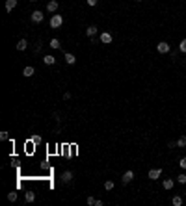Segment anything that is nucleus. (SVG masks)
Listing matches in <instances>:
<instances>
[{
	"label": "nucleus",
	"mask_w": 186,
	"mask_h": 206,
	"mask_svg": "<svg viewBox=\"0 0 186 206\" xmlns=\"http://www.w3.org/2000/svg\"><path fill=\"white\" fill-rule=\"evenodd\" d=\"M61 24H63V17H61V15H52V19H50V28H60Z\"/></svg>",
	"instance_id": "nucleus-1"
},
{
	"label": "nucleus",
	"mask_w": 186,
	"mask_h": 206,
	"mask_svg": "<svg viewBox=\"0 0 186 206\" xmlns=\"http://www.w3.org/2000/svg\"><path fill=\"white\" fill-rule=\"evenodd\" d=\"M156 50L160 52V54H168L169 52V45L166 43V41H160V43L156 45Z\"/></svg>",
	"instance_id": "nucleus-2"
},
{
	"label": "nucleus",
	"mask_w": 186,
	"mask_h": 206,
	"mask_svg": "<svg viewBox=\"0 0 186 206\" xmlns=\"http://www.w3.org/2000/svg\"><path fill=\"white\" fill-rule=\"evenodd\" d=\"M32 22H36V24H39V22H43V13H41L39 9H36L32 13Z\"/></svg>",
	"instance_id": "nucleus-3"
},
{
	"label": "nucleus",
	"mask_w": 186,
	"mask_h": 206,
	"mask_svg": "<svg viewBox=\"0 0 186 206\" xmlns=\"http://www.w3.org/2000/svg\"><path fill=\"white\" fill-rule=\"evenodd\" d=\"M101 43L110 45V43H112V33H110V32H102L101 33Z\"/></svg>",
	"instance_id": "nucleus-4"
},
{
	"label": "nucleus",
	"mask_w": 186,
	"mask_h": 206,
	"mask_svg": "<svg viewBox=\"0 0 186 206\" xmlns=\"http://www.w3.org/2000/svg\"><path fill=\"white\" fill-rule=\"evenodd\" d=\"M132 180H134V173H132V171H125V175H123L121 182H123V184H128V182H132Z\"/></svg>",
	"instance_id": "nucleus-5"
},
{
	"label": "nucleus",
	"mask_w": 186,
	"mask_h": 206,
	"mask_svg": "<svg viewBox=\"0 0 186 206\" xmlns=\"http://www.w3.org/2000/svg\"><path fill=\"white\" fill-rule=\"evenodd\" d=\"M160 175H162V169H151L149 171V178H151V180H158Z\"/></svg>",
	"instance_id": "nucleus-6"
},
{
	"label": "nucleus",
	"mask_w": 186,
	"mask_h": 206,
	"mask_svg": "<svg viewBox=\"0 0 186 206\" xmlns=\"http://www.w3.org/2000/svg\"><path fill=\"white\" fill-rule=\"evenodd\" d=\"M61 182H63V184L73 182V173H71V171H65V173L61 175Z\"/></svg>",
	"instance_id": "nucleus-7"
},
{
	"label": "nucleus",
	"mask_w": 186,
	"mask_h": 206,
	"mask_svg": "<svg viewBox=\"0 0 186 206\" xmlns=\"http://www.w3.org/2000/svg\"><path fill=\"white\" fill-rule=\"evenodd\" d=\"M97 30H99V28H97V26H93V24H91V26H88V30H86V36H88V37H95V33H97Z\"/></svg>",
	"instance_id": "nucleus-8"
},
{
	"label": "nucleus",
	"mask_w": 186,
	"mask_h": 206,
	"mask_svg": "<svg viewBox=\"0 0 186 206\" xmlns=\"http://www.w3.org/2000/svg\"><path fill=\"white\" fill-rule=\"evenodd\" d=\"M34 73H36V69H34V67H24V71H23V74H24V76L26 78H30V76H34Z\"/></svg>",
	"instance_id": "nucleus-9"
},
{
	"label": "nucleus",
	"mask_w": 186,
	"mask_h": 206,
	"mask_svg": "<svg viewBox=\"0 0 186 206\" xmlns=\"http://www.w3.org/2000/svg\"><path fill=\"white\" fill-rule=\"evenodd\" d=\"M47 9H49L50 13H54V11L58 9V2H56V0H50V2L47 4Z\"/></svg>",
	"instance_id": "nucleus-10"
},
{
	"label": "nucleus",
	"mask_w": 186,
	"mask_h": 206,
	"mask_svg": "<svg viewBox=\"0 0 186 206\" xmlns=\"http://www.w3.org/2000/svg\"><path fill=\"white\" fill-rule=\"evenodd\" d=\"M65 61H67V63H69V65H74V63H77V58H74V56H73V54H69V52H65Z\"/></svg>",
	"instance_id": "nucleus-11"
},
{
	"label": "nucleus",
	"mask_w": 186,
	"mask_h": 206,
	"mask_svg": "<svg viewBox=\"0 0 186 206\" xmlns=\"http://www.w3.org/2000/svg\"><path fill=\"white\" fill-rule=\"evenodd\" d=\"M43 61H45L47 65H54V63H56V58H54V56H50V54H47V56L43 58Z\"/></svg>",
	"instance_id": "nucleus-12"
},
{
	"label": "nucleus",
	"mask_w": 186,
	"mask_h": 206,
	"mask_svg": "<svg viewBox=\"0 0 186 206\" xmlns=\"http://www.w3.org/2000/svg\"><path fill=\"white\" fill-rule=\"evenodd\" d=\"M17 6V0H6V11H11Z\"/></svg>",
	"instance_id": "nucleus-13"
},
{
	"label": "nucleus",
	"mask_w": 186,
	"mask_h": 206,
	"mask_svg": "<svg viewBox=\"0 0 186 206\" xmlns=\"http://www.w3.org/2000/svg\"><path fill=\"white\" fill-rule=\"evenodd\" d=\"M26 46H28V41L26 39H20L17 43V50H26Z\"/></svg>",
	"instance_id": "nucleus-14"
},
{
	"label": "nucleus",
	"mask_w": 186,
	"mask_h": 206,
	"mask_svg": "<svg viewBox=\"0 0 186 206\" xmlns=\"http://www.w3.org/2000/svg\"><path fill=\"white\" fill-rule=\"evenodd\" d=\"M26 202H34L36 201V193H32V191H26Z\"/></svg>",
	"instance_id": "nucleus-15"
},
{
	"label": "nucleus",
	"mask_w": 186,
	"mask_h": 206,
	"mask_svg": "<svg viewBox=\"0 0 186 206\" xmlns=\"http://www.w3.org/2000/svg\"><path fill=\"white\" fill-rule=\"evenodd\" d=\"M171 202H173V206H181V204H182V197H179V195H175L173 199H171Z\"/></svg>",
	"instance_id": "nucleus-16"
},
{
	"label": "nucleus",
	"mask_w": 186,
	"mask_h": 206,
	"mask_svg": "<svg viewBox=\"0 0 186 206\" xmlns=\"http://www.w3.org/2000/svg\"><path fill=\"white\" fill-rule=\"evenodd\" d=\"M171 188H173V180L166 178V180H164V189H171Z\"/></svg>",
	"instance_id": "nucleus-17"
},
{
	"label": "nucleus",
	"mask_w": 186,
	"mask_h": 206,
	"mask_svg": "<svg viewBox=\"0 0 186 206\" xmlns=\"http://www.w3.org/2000/svg\"><path fill=\"white\" fill-rule=\"evenodd\" d=\"M177 147H186V136L179 137V141H177Z\"/></svg>",
	"instance_id": "nucleus-18"
},
{
	"label": "nucleus",
	"mask_w": 186,
	"mask_h": 206,
	"mask_svg": "<svg viewBox=\"0 0 186 206\" xmlns=\"http://www.w3.org/2000/svg\"><path fill=\"white\" fill-rule=\"evenodd\" d=\"M104 189H108V191L114 189V182H112V180H106V182H104Z\"/></svg>",
	"instance_id": "nucleus-19"
},
{
	"label": "nucleus",
	"mask_w": 186,
	"mask_h": 206,
	"mask_svg": "<svg viewBox=\"0 0 186 206\" xmlns=\"http://www.w3.org/2000/svg\"><path fill=\"white\" fill-rule=\"evenodd\" d=\"M8 201H17V193H15V191H11V193H8Z\"/></svg>",
	"instance_id": "nucleus-20"
},
{
	"label": "nucleus",
	"mask_w": 186,
	"mask_h": 206,
	"mask_svg": "<svg viewBox=\"0 0 186 206\" xmlns=\"http://www.w3.org/2000/svg\"><path fill=\"white\" fill-rule=\"evenodd\" d=\"M177 180L181 182V184H186V175H184V173H181V175L177 176Z\"/></svg>",
	"instance_id": "nucleus-21"
},
{
	"label": "nucleus",
	"mask_w": 186,
	"mask_h": 206,
	"mask_svg": "<svg viewBox=\"0 0 186 206\" xmlns=\"http://www.w3.org/2000/svg\"><path fill=\"white\" fill-rule=\"evenodd\" d=\"M179 49H181V52H184V54H186V39H182V41H181Z\"/></svg>",
	"instance_id": "nucleus-22"
},
{
	"label": "nucleus",
	"mask_w": 186,
	"mask_h": 206,
	"mask_svg": "<svg viewBox=\"0 0 186 206\" xmlns=\"http://www.w3.org/2000/svg\"><path fill=\"white\" fill-rule=\"evenodd\" d=\"M50 46H52V49H60V41L58 39H52L50 41Z\"/></svg>",
	"instance_id": "nucleus-23"
},
{
	"label": "nucleus",
	"mask_w": 186,
	"mask_h": 206,
	"mask_svg": "<svg viewBox=\"0 0 186 206\" xmlns=\"http://www.w3.org/2000/svg\"><path fill=\"white\" fill-rule=\"evenodd\" d=\"M179 165H181L182 169H186V156H184V158H181V162H179Z\"/></svg>",
	"instance_id": "nucleus-24"
},
{
	"label": "nucleus",
	"mask_w": 186,
	"mask_h": 206,
	"mask_svg": "<svg viewBox=\"0 0 186 206\" xmlns=\"http://www.w3.org/2000/svg\"><path fill=\"white\" fill-rule=\"evenodd\" d=\"M8 132H0V139H2V141H6V139H8Z\"/></svg>",
	"instance_id": "nucleus-25"
},
{
	"label": "nucleus",
	"mask_w": 186,
	"mask_h": 206,
	"mask_svg": "<svg viewBox=\"0 0 186 206\" xmlns=\"http://www.w3.org/2000/svg\"><path fill=\"white\" fill-rule=\"evenodd\" d=\"M88 204L89 206H95V199L93 197H88Z\"/></svg>",
	"instance_id": "nucleus-26"
},
{
	"label": "nucleus",
	"mask_w": 186,
	"mask_h": 206,
	"mask_svg": "<svg viewBox=\"0 0 186 206\" xmlns=\"http://www.w3.org/2000/svg\"><path fill=\"white\" fill-rule=\"evenodd\" d=\"M88 4L89 6H95V4H97V0H88Z\"/></svg>",
	"instance_id": "nucleus-27"
},
{
	"label": "nucleus",
	"mask_w": 186,
	"mask_h": 206,
	"mask_svg": "<svg viewBox=\"0 0 186 206\" xmlns=\"http://www.w3.org/2000/svg\"><path fill=\"white\" fill-rule=\"evenodd\" d=\"M136 2H143V0H136Z\"/></svg>",
	"instance_id": "nucleus-28"
},
{
	"label": "nucleus",
	"mask_w": 186,
	"mask_h": 206,
	"mask_svg": "<svg viewBox=\"0 0 186 206\" xmlns=\"http://www.w3.org/2000/svg\"><path fill=\"white\" fill-rule=\"evenodd\" d=\"M30 2H37V0H30Z\"/></svg>",
	"instance_id": "nucleus-29"
},
{
	"label": "nucleus",
	"mask_w": 186,
	"mask_h": 206,
	"mask_svg": "<svg viewBox=\"0 0 186 206\" xmlns=\"http://www.w3.org/2000/svg\"><path fill=\"white\" fill-rule=\"evenodd\" d=\"M184 199H186V191H184Z\"/></svg>",
	"instance_id": "nucleus-30"
}]
</instances>
